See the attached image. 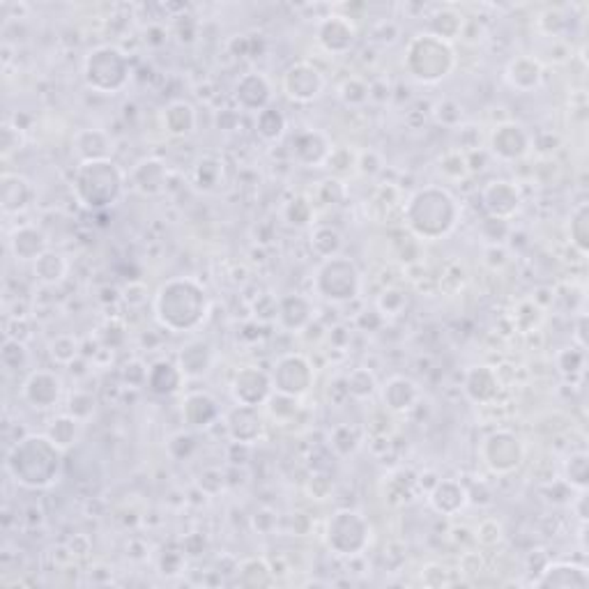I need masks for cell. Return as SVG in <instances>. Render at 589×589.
<instances>
[{
	"label": "cell",
	"mask_w": 589,
	"mask_h": 589,
	"mask_svg": "<svg viewBox=\"0 0 589 589\" xmlns=\"http://www.w3.org/2000/svg\"><path fill=\"white\" fill-rule=\"evenodd\" d=\"M226 428L228 435L237 444H254L261 440L263 435V417L258 408L251 405H235L231 413L226 414Z\"/></svg>",
	"instance_id": "obj_21"
},
{
	"label": "cell",
	"mask_w": 589,
	"mask_h": 589,
	"mask_svg": "<svg viewBox=\"0 0 589 589\" xmlns=\"http://www.w3.org/2000/svg\"><path fill=\"white\" fill-rule=\"evenodd\" d=\"M564 482L566 486H571V491L584 493L587 491L589 482V461L587 454H571L564 463Z\"/></svg>",
	"instance_id": "obj_39"
},
{
	"label": "cell",
	"mask_w": 589,
	"mask_h": 589,
	"mask_svg": "<svg viewBox=\"0 0 589 589\" xmlns=\"http://www.w3.org/2000/svg\"><path fill=\"white\" fill-rule=\"evenodd\" d=\"M182 383H185V375L180 366L173 362H157L147 371V389L157 396H173L180 392Z\"/></svg>",
	"instance_id": "obj_32"
},
{
	"label": "cell",
	"mask_w": 589,
	"mask_h": 589,
	"mask_svg": "<svg viewBox=\"0 0 589 589\" xmlns=\"http://www.w3.org/2000/svg\"><path fill=\"white\" fill-rule=\"evenodd\" d=\"M440 171L444 173V175L458 180V177H463L470 171V166H467V155H463L461 150H452V153H447L440 159Z\"/></svg>",
	"instance_id": "obj_51"
},
{
	"label": "cell",
	"mask_w": 589,
	"mask_h": 589,
	"mask_svg": "<svg viewBox=\"0 0 589 589\" xmlns=\"http://www.w3.org/2000/svg\"><path fill=\"white\" fill-rule=\"evenodd\" d=\"M164 127L171 136L182 138L196 129V111L189 102H173L164 111Z\"/></svg>",
	"instance_id": "obj_33"
},
{
	"label": "cell",
	"mask_w": 589,
	"mask_h": 589,
	"mask_svg": "<svg viewBox=\"0 0 589 589\" xmlns=\"http://www.w3.org/2000/svg\"><path fill=\"white\" fill-rule=\"evenodd\" d=\"M210 300L192 276L168 279L155 294V318L168 332H192L205 320Z\"/></svg>",
	"instance_id": "obj_1"
},
{
	"label": "cell",
	"mask_w": 589,
	"mask_h": 589,
	"mask_svg": "<svg viewBox=\"0 0 589 589\" xmlns=\"http://www.w3.org/2000/svg\"><path fill=\"white\" fill-rule=\"evenodd\" d=\"M237 575L245 587H265L272 584V569L263 557H251L237 566Z\"/></svg>",
	"instance_id": "obj_37"
},
{
	"label": "cell",
	"mask_w": 589,
	"mask_h": 589,
	"mask_svg": "<svg viewBox=\"0 0 589 589\" xmlns=\"http://www.w3.org/2000/svg\"><path fill=\"white\" fill-rule=\"evenodd\" d=\"M63 396V380L46 368H37L25 378L24 398L30 408L51 410Z\"/></svg>",
	"instance_id": "obj_14"
},
{
	"label": "cell",
	"mask_w": 589,
	"mask_h": 589,
	"mask_svg": "<svg viewBox=\"0 0 589 589\" xmlns=\"http://www.w3.org/2000/svg\"><path fill=\"white\" fill-rule=\"evenodd\" d=\"M532 584L550 589H584L589 584V574L584 566L571 564V562H553L544 566L541 575Z\"/></svg>",
	"instance_id": "obj_19"
},
{
	"label": "cell",
	"mask_w": 589,
	"mask_h": 589,
	"mask_svg": "<svg viewBox=\"0 0 589 589\" xmlns=\"http://www.w3.org/2000/svg\"><path fill=\"white\" fill-rule=\"evenodd\" d=\"M345 392L353 398H371L378 392V380L368 368H354L353 374L345 378Z\"/></svg>",
	"instance_id": "obj_42"
},
{
	"label": "cell",
	"mask_w": 589,
	"mask_h": 589,
	"mask_svg": "<svg viewBox=\"0 0 589 589\" xmlns=\"http://www.w3.org/2000/svg\"><path fill=\"white\" fill-rule=\"evenodd\" d=\"M49 354L55 364H72L79 357V341L69 334H60L51 341Z\"/></svg>",
	"instance_id": "obj_45"
},
{
	"label": "cell",
	"mask_w": 589,
	"mask_h": 589,
	"mask_svg": "<svg viewBox=\"0 0 589 589\" xmlns=\"http://www.w3.org/2000/svg\"><path fill=\"white\" fill-rule=\"evenodd\" d=\"M177 366L185 378H203L215 366V348L203 339L189 341L177 354Z\"/></svg>",
	"instance_id": "obj_22"
},
{
	"label": "cell",
	"mask_w": 589,
	"mask_h": 589,
	"mask_svg": "<svg viewBox=\"0 0 589 589\" xmlns=\"http://www.w3.org/2000/svg\"><path fill=\"white\" fill-rule=\"evenodd\" d=\"M314 378L315 375L311 362L302 354H284L276 362L275 374H272V383H275L276 392L294 398L304 396L314 387Z\"/></svg>",
	"instance_id": "obj_10"
},
{
	"label": "cell",
	"mask_w": 589,
	"mask_h": 589,
	"mask_svg": "<svg viewBox=\"0 0 589 589\" xmlns=\"http://www.w3.org/2000/svg\"><path fill=\"white\" fill-rule=\"evenodd\" d=\"M276 318L290 332H300V329L309 327L311 320H314V304L304 294H285L279 300Z\"/></svg>",
	"instance_id": "obj_27"
},
{
	"label": "cell",
	"mask_w": 589,
	"mask_h": 589,
	"mask_svg": "<svg viewBox=\"0 0 589 589\" xmlns=\"http://www.w3.org/2000/svg\"><path fill=\"white\" fill-rule=\"evenodd\" d=\"M315 293L327 302L334 304H345L353 302L362 290V275H359L357 265L345 255H334L323 261L314 276Z\"/></svg>",
	"instance_id": "obj_7"
},
{
	"label": "cell",
	"mask_w": 589,
	"mask_h": 589,
	"mask_svg": "<svg viewBox=\"0 0 589 589\" xmlns=\"http://www.w3.org/2000/svg\"><path fill=\"white\" fill-rule=\"evenodd\" d=\"M10 251L16 261L35 263L45 251H49V237L37 226H19L10 235Z\"/></svg>",
	"instance_id": "obj_24"
},
{
	"label": "cell",
	"mask_w": 589,
	"mask_h": 589,
	"mask_svg": "<svg viewBox=\"0 0 589 589\" xmlns=\"http://www.w3.org/2000/svg\"><path fill=\"white\" fill-rule=\"evenodd\" d=\"M504 76L506 81H509L511 88L530 93V90L539 88L544 69H541V63L534 58V55H518V58H514L509 65H506Z\"/></svg>",
	"instance_id": "obj_28"
},
{
	"label": "cell",
	"mask_w": 589,
	"mask_h": 589,
	"mask_svg": "<svg viewBox=\"0 0 589 589\" xmlns=\"http://www.w3.org/2000/svg\"><path fill=\"white\" fill-rule=\"evenodd\" d=\"M255 129H258L263 141L276 143L284 138L285 129H288V120H285V115L281 114L279 108L267 106L263 108L261 114L255 115Z\"/></svg>",
	"instance_id": "obj_35"
},
{
	"label": "cell",
	"mask_w": 589,
	"mask_h": 589,
	"mask_svg": "<svg viewBox=\"0 0 589 589\" xmlns=\"http://www.w3.org/2000/svg\"><path fill=\"white\" fill-rule=\"evenodd\" d=\"M114 147V141L102 129H81L74 136V153L79 155L81 162H97L108 159V153Z\"/></svg>",
	"instance_id": "obj_29"
},
{
	"label": "cell",
	"mask_w": 589,
	"mask_h": 589,
	"mask_svg": "<svg viewBox=\"0 0 589 589\" xmlns=\"http://www.w3.org/2000/svg\"><path fill=\"white\" fill-rule=\"evenodd\" d=\"M28 348L24 341L5 339L3 350H0V364L5 366V371H21L28 364Z\"/></svg>",
	"instance_id": "obj_44"
},
{
	"label": "cell",
	"mask_w": 589,
	"mask_h": 589,
	"mask_svg": "<svg viewBox=\"0 0 589 589\" xmlns=\"http://www.w3.org/2000/svg\"><path fill=\"white\" fill-rule=\"evenodd\" d=\"M293 157L302 164V166H320L327 162L329 153H332V143L323 132L315 129H302L293 136Z\"/></svg>",
	"instance_id": "obj_20"
},
{
	"label": "cell",
	"mask_w": 589,
	"mask_h": 589,
	"mask_svg": "<svg viewBox=\"0 0 589 589\" xmlns=\"http://www.w3.org/2000/svg\"><path fill=\"white\" fill-rule=\"evenodd\" d=\"M467 491L456 479H437L435 486L428 491V502L442 515H456L467 504Z\"/></svg>",
	"instance_id": "obj_25"
},
{
	"label": "cell",
	"mask_w": 589,
	"mask_h": 589,
	"mask_svg": "<svg viewBox=\"0 0 589 589\" xmlns=\"http://www.w3.org/2000/svg\"><path fill=\"white\" fill-rule=\"evenodd\" d=\"M35 203V187L19 173H3L0 177V205L5 215H21Z\"/></svg>",
	"instance_id": "obj_17"
},
{
	"label": "cell",
	"mask_w": 589,
	"mask_h": 589,
	"mask_svg": "<svg viewBox=\"0 0 589 589\" xmlns=\"http://www.w3.org/2000/svg\"><path fill=\"white\" fill-rule=\"evenodd\" d=\"M93 410H95V398L90 396V394H85V392H74L72 396H69L67 413L72 414V417L79 419V422H84V419H88L90 414H93Z\"/></svg>",
	"instance_id": "obj_52"
},
{
	"label": "cell",
	"mask_w": 589,
	"mask_h": 589,
	"mask_svg": "<svg viewBox=\"0 0 589 589\" xmlns=\"http://www.w3.org/2000/svg\"><path fill=\"white\" fill-rule=\"evenodd\" d=\"M482 201L491 219L509 221L518 212L523 203V194L515 182L509 180H493L488 182L482 192Z\"/></svg>",
	"instance_id": "obj_15"
},
{
	"label": "cell",
	"mask_w": 589,
	"mask_h": 589,
	"mask_svg": "<svg viewBox=\"0 0 589 589\" xmlns=\"http://www.w3.org/2000/svg\"><path fill=\"white\" fill-rule=\"evenodd\" d=\"M147 371L150 368L143 366L141 362H132L123 368V380L132 387H138V384H147Z\"/></svg>",
	"instance_id": "obj_56"
},
{
	"label": "cell",
	"mask_w": 589,
	"mask_h": 589,
	"mask_svg": "<svg viewBox=\"0 0 589 589\" xmlns=\"http://www.w3.org/2000/svg\"><path fill=\"white\" fill-rule=\"evenodd\" d=\"M456 65L452 42H444L431 33L413 37L405 51V69L419 84H440L447 79Z\"/></svg>",
	"instance_id": "obj_5"
},
{
	"label": "cell",
	"mask_w": 589,
	"mask_h": 589,
	"mask_svg": "<svg viewBox=\"0 0 589 589\" xmlns=\"http://www.w3.org/2000/svg\"><path fill=\"white\" fill-rule=\"evenodd\" d=\"M129 182L141 196H159L166 189L168 168L159 159H143L129 173Z\"/></svg>",
	"instance_id": "obj_23"
},
{
	"label": "cell",
	"mask_w": 589,
	"mask_h": 589,
	"mask_svg": "<svg viewBox=\"0 0 589 589\" xmlns=\"http://www.w3.org/2000/svg\"><path fill=\"white\" fill-rule=\"evenodd\" d=\"M500 392V380L491 366H472L465 374V394L474 403H488Z\"/></svg>",
	"instance_id": "obj_30"
},
{
	"label": "cell",
	"mask_w": 589,
	"mask_h": 589,
	"mask_svg": "<svg viewBox=\"0 0 589 589\" xmlns=\"http://www.w3.org/2000/svg\"><path fill=\"white\" fill-rule=\"evenodd\" d=\"M79 433H81V422L67 413V414H60V417H55L54 422L49 424L46 435H49V440L54 442V444H58V447L65 452V449H69L74 442L79 440Z\"/></svg>",
	"instance_id": "obj_36"
},
{
	"label": "cell",
	"mask_w": 589,
	"mask_h": 589,
	"mask_svg": "<svg viewBox=\"0 0 589 589\" xmlns=\"http://www.w3.org/2000/svg\"><path fill=\"white\" fill-rule=\"evenodd\" d=\"M231 394L237 405L261 408L263 403L270 401V396L275 394V383H272V375L261 368L245 366L233 378Z\"/></svg>",
	"instance_id": "obj_11"
},
{
	"label": "cell",
	"mask_w": 589,
	"mask_h": 589,
	"mask_svg": "<svg viewBox=\"0 0 589 589\" xmlns=\"http://www.w3.org/2000/svg\"><path fill=\"white\" fill-rule=\"evenodd\" d=\"M182 564H185V560H182L180 553H166V555L162 557V574L164 575H177L182 571Z\"/></svg>",
	"instance_id": "obj_58"
},
{
	"label": "cell",
	"mask_w": 589,
	"mask_h": 589,
	"mask_svg": "<svg viewBox=\"0 0 589 589\" xmlns=\"http://www.w3.org/2000/svg\"><path fill=\"white\" fill-rule=\"evenodd\" d=\"M428 33L444 42H452L454 37H458L463 33V16L454 10L437 12L431 19V30Z\"/></svg>",
	"instance_id": "obj_40"
},
{
	"label": "cell",
	"mask_w": 589,
	"mask_h": 589,
	"mask_svg": "<svg viewBox=\"0 0 589 589\" xmlns=\"http://www.w3.org/2000/svg\"><path fill=\"white\" fill-rule=\"evenodd\" d=\"M324 164H327V166L332 168V171L344 173V171H350L353 166H357V159H354L353 155H350L348 147H332V153H329L327 162H324Z\"/></svg>",
	"instance_id": "obj_54"
},
{
	"label": "cell",
	"mask_w": 589,
	"mask_h": 589,
	"mask_svg": "<svg viewBox=\"0 0 589 589\" xmlns=\"http://www.w3.org/2000/svg\"><path fill=\"white\" fill-rule=\"evenodd\" d=\"M482 458L495 474H509L525 458V447L521 437L511 431H495L484 440Z\"/></svg>",
	"instance_id": "obj_9"
},
{
	"label": "cell",
	"mask_w": 589,
	"mask_h": 589,
	"mask_svg": "<svg viewBox=\"0 0 589 589\" xmlns=\"http://www.w3.org/2000/svg\"><path fill=\"white\" fill-rule=\"evenodd\" d=\"M557 368L566 378L583 374L584 371V350L583 348H564L557 354Z\"/></svg>",
	"instance_id": "obj_48"
},
{
	"label": "cell",
	"mask_w": 589,
	"mask_h": 589,
	"mask_svg": "<svg viewBox=\"0 0 589 589\" xmlns=\"http://www.w3.org/2000/svg\"><path fill=\"white\" fill-rule=\"evenodd\" d=\"M127 175L111 159L81 162L74 175V194L88 210H108L120 201Z\"/></svg>",
	"instance_id": "obj_4"
},
{
	"label": "cell",
	"mask_w": 589,
	"mask_h": 589,
	"mask_svg": "<svg viewBox=\"0 0 589 589\" xmlns=\"http://www.w3.org/2000/svg\"><path fill=\"white\" fill-rule=\"evenodd\" d=\"M532 138L525 132V127L515 123H504L493 132L491 150L502 162H518L530 153Z\"/></svg>",
	"instance_id": "obj_16"
},
{
	"label": "cell",
	"mask_w": 589,
	"mask_h": 589,
	"mask_svg": "<svg viewBox=\"0 0 589 589\" xmlns=\"http://www.w3.org/2000/svg\"><path fill=\"white\" fill-rule=\"evenodd\" d=\"M403 215L414 235L422 240H440L456 228L461 207L447 189L424 187L408 198Z\"/></svg>",
	"instance_id": "obj_3"
},
{
	"label": "cell",
	"mask_w": 589,
	"mask_h": 589,
	"mask_svg": "<svg viewBox=\"0 0 589 589\" xmlns=\"http://www.w3.org/2000/svg\"><path fill=\"white\" fill-rule=\"evenodd\" d=\"M571 242H574L575 249L580 251V254H587L589 249V205L587 203H580L578 207L574 210V215H571Z\"/></svg>",
	"instance_id": "obj_41"
},
{
	"label": "cell",
	"mask_w": 589,
	"mask_h": 589,
	"mask_svg": "<svg viewBox=\"0 0 589 589\" xmlns=\"http://www.w3.org/2000/svg\"><path fill=\"white\" fill-rule=\"evenodd\" d=\"M341 245H344L341 233L332 226H318L311 233V249H314V254L320 255L323 261L339 255Z\"/></svg>",
	"instance_id": "obj_38"
},
{
	"label": "cell",
	"mask_w": 589,
	"mask_h": 589,
	"mask_svg": "<svg viewBox=\"0 0 589 589\" xmlns=\"http://www.w3.org/2000/svg\"><path fill=\"white\" fill-rule=\"evenodd\" d=\"M329 442H332V447H334V452L339 454V456H350V454L357 452L359 435L353 426L344 424V426L334 428V433H332Z\"/></svg>",
	"instance_id": "obj_47"
},
{
	"label": "cell",
	"mask_w": 589,
	"mask_h": 589,
	"mask_svg": "<svg viewBox=\"0 0 589 589\" xmlns=\"http://www.w3.org/2000/svg\"><path fill=\"white\" fill-rule=\"evenodd\" d=\"M125 302H127L129 306H141L147 302V290L143 284H129L127 288H125Z\"/></svg>",
	"instance_id": "obj_57"
},
{
	"label": "cell",
	"mask_w": 589,
	"mask_h": 589,
	"mask_svg": "<svg viewBox=\"0 0 589 589\" xmlns=\"http://www.w3.org/2000/svg\"><path fill=\"white\" fill-rule=\"evenodd\" d=\"M35 276L46 285H55L67 276L69 263L65 261V255L58 251H45V254L33 263Z\"/></svg>",
	"instance_id": "obj_34"
},
{
	"label": "cell",
	"mask_w": 589,
	"mask_h": 589,
	"mask_svg": "<svg viewBox=\"0 0 589 589\" xmlns=\"http://www.w3.org/2000/svg\"><path fill=\"white\" fill-rule=\"evenodd\" d=\"M502 534H504V530H502V523L495 521V518H486L482 525L476 527V541H479L482 545L500 544Z\"/></svg>",
	"instance_id": "obj_53"
},
{
	"label": "cell",
	"mask_w": 589,
	"mask_h": 589,
	"mask_svg": "<svg viewBox=\"0 0 589 589\" xmlns=\"http://www.w3.org/2000/svg\"><path fill=\"white\" fill-rule=\"evenodd\" d=\"M24 143V129H19L16 125H5V127H3V157H10L12 153L21 150Z\"/></svg>",
	"instance_id": "obj_55"
},
{
	"label": "cell",
	"mask_w": 589,
	"mask_h": 589,
	"mask_svg": "<svg viewBox=\"0 0 589 589\" xmlns=\"http://www.w3.org/2000/svg\"><path fill=\"white\" fill-rule=\"evenodd\" d=\"M324 79L323 74L311 63H294L284 74V93L297 104H311L323 95Z\"/></svg>",
	"instance_id": "obj_12"
},
{
	"label": "cell",
	"mask_w": 589,
	"mask_h": 589,
	"mask_svg": "<svg viewBox=\"0 0 589 589\" xmlns=\"http://www.w3.org/2000/svg\"><path fill=\"white\" fill-rule=\"evenodd\" d=\"M329 550L339 557H357L371 541V525L359 511L339 509L332 514L324 532Z\"/></svg>",
	"instance_id": "obj_8"
},
{
	"label": "cell",
	"mask_w": 589,
	"mask_h": 589,
	"mask_svg": "<svg viewBox=\"0 0 589 589\" xmlns=\"http://www.w3.org/2000/svg\"><path fill=\"white\" fill-rule=\"evenodd\" d=\"M235 99L237 104H240V108H245V111L261 114L263 108L270 106L272 102V84L267 81L265 74L261 72L245 74L235 84Z\"/></svg>",
	"instance_id": "obj_18"
},
{
	"label": "cell",
	"mask_w": 589,
	"mask_h": 589,
	"mask_svg": "<svg viewBox=\"0 0 589 589\" xmlns=\"http://www.w3.org/2000/svg\"><path fill=\"white\" fill-rule=\"evenodd\" d=\"M63 461V449L49 435H25L7 452V472L19 486L30 491L54 486Z\"/></svg>",
	"instance_id": "obj_2"
},
{
	"label": "cell",
	"mask_w": 589,
	"mask_h": 589,
	"mask_svg": "<svg viewBox=\"0 0 589 589\" xmlns=\"http://www.w3.org/2000/svg\"><path fill=\"white\" fill-rule=\"evenodd\" d=\"M339 95H341V102L348 104V106H364V104L371 99V88H368L362 79L353 76V79L341 84Z\"/></svg>",
	"instance_id": "obj_46"
},
{
	"label": "cell",
	"mask_w": 589,
	"mask_h": 589,
	"mask_svg": "<svg viewBox=\"0 0 589 589\" xmlns=\"http://www.w3.org/2000/svg\"><path fill=\"white\" fill-rule=\"evenodd\" d=\"M405 306H408L405 293L398 288L383 290V294L378 297V314L384 315V318H387V315H401Z\"/></svg>",
	"instance_id": "obj_49"
},
{
	"label": "cell",
	"mask_w": 589,
	"mask_h": 589,
	"mask_svg": "<svg viewBox=\"0 0 589 589\" xmlns=\"http://www.w3.org/2000/svg\"><path fill=\"white\" fill-rule=\"evenodd\" d=\"M419 396H422L419 384L410 378H403V375H396V378L387 380V384L383 387L384 408L392 410V413L396 414L408 413L410 408H414Z\"/></svg>",
	"instance_id": "obj_26"
},
{
	"label": "cell",
	"mask_w": 589,
	"mask_h": 589,
	"mask_svg": "<svg viewBox=\"0 0 589 589\" xmlns=\"http://www.w3.org/2000/svg\"><path fill=\"white\" fill-rule=\"evenodd\" d=\"M315 37H318V45L323 46L327 54L344 55L348 54L354 46V42H357V28H354V24L348 16L329 15L318 24Z\"/></svg>",
	"instance_id": "obj_13"
},
{
	"label": "cell",
	"mask_w": 589,
	"mask_h": 589,
	"mask_svg": "<svg viewBox=\"0 0 589 589\" xmlns=\"http://www.w3.org/2000/svg\"><path fill=\"white\" fill-rule=\"evenodd\" d=\"M182 417H185V422H187L189 426L205 428L219 417V405H216V401L210 394H189V396L185 398V405H182Z\"/></svg>",
	"instance_id": "obj_31"
},
{
	"label": "cell",
	"mask_w": 589,
	"mask_h": 589,
	"mask_svg": "<svg viewBox=\"0 0 589 589\" xmlns=\"http://www.w3.org/2000/svg\"><path fill=\"white\" fill-rule=\"evenodd\" d=\"M221 175H224V164L216 157H203L194 168V182L205 192H212L219 185Z\"/></svg>",
	"instance_id": "obj_43"
},
{
	"label": "cell",
	"mask_w": 589,
	"mask_h": 589,
	"mask_svg": "<svg viewBox=\"0 0 589 589\" xmlns=\"http://www.w3.org/2000/svg\"><path fill=\"white\" fill-rule=\"evenodd\" d=\"M84 79L88 88L102 95H115L129 81V60L118 46L104 45L90 51L84 63Z\"/></svg>",
	"instance_id": "obj_6"
},
{
	"label": "cell",
	"mask_w": 589,
	"mask_h": 589,
	"mask_svg": "<svg viewBox=\"0 0 589 589\" xmlns=\"http://www.w3.org/2000/svg\"><path fill=\"white\" fill-rule=\"evenodd\" d=\"M311 216H314V207H311V203L306 198H294V201H290L285 205V219L293 226H306Z\"/></svg>",
	"instance_id": "obj_50"
},
{
	"label": "cell",
	"mask_w": 589,
	"mask_h": 589,
	"mask_svg": "<svg viewBox=\"0 0 589 589\" xmlns=\"http://www.w3.org/2000/svg\"><path fill=\"white\" fill-rule=\"evenodd\" d=\"M584 323H587V315H580L578 318V332H575V339H578L580 348H587V339H584Z\"/></svg>",
	"instance_id": "obj_59"
}]
</instances>
